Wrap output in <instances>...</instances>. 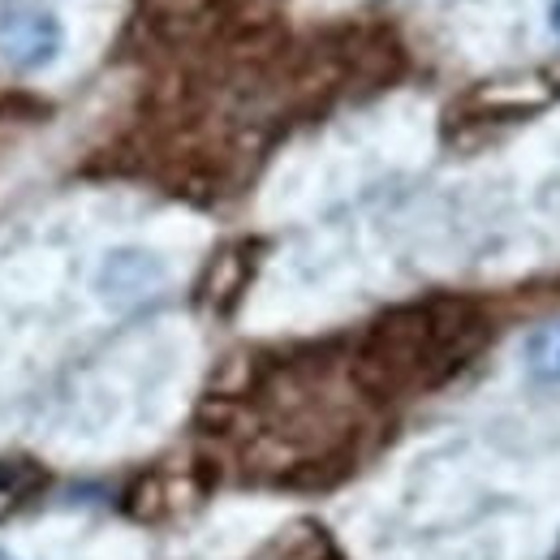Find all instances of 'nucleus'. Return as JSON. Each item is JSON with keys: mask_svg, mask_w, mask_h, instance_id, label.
Masks as SVG:
<instances>
[{"mask_svg": "<svg viewBox=\"0 0 560 560\" xmlns=\"http://www.w3.org/2000/svg\"><path fill=\"white\" fill-rule=\"evenodd\" d=\"M548 26H552V35L560 39V0H552V4H548Z\"/></svg>", "mask_w": 560, "mask_h": 560, "instance_id": "obj_6", "label": "nucleus"}, {"mask_svg": "<svg viewBox=\"0 0 560 560\" xmlns=\"http://www.w3.org/2000/svg\"><path fill=\"white\" fill-rule=\"evenodd\" d=\"M488 319L475 306L457 302H435L406 311L380 328V341L388 353H366L380 371L397 375L401 384H440L457 366L470 362V353L483 346Z\"/></svg>", "mask_w": 560, "mask_h": 560, "instance_id": "obj_1", "label": "nucleus"}, {"mask_svg": "<svg viewBox=\"0 0 560 560\" xmlns=\"http://www.w3.org/2000/svg\"><path fill=\"white\" fill-rule=\"evenodd\" d=\"M18 495H22V483H18V475L13 470H0V517L18 504Z\"/></svg>", "mask_w": 560, "mask_h": 560, "instance_id": "obj_5", "label": "nucleus"}, {"mask_svg": "<svg viewBox=\"0 0 560 560\" xmlns=\"http://www.w3.org/2000/svg\"><path fill=\"white\" fill-rule=\"evenodd\" d=\"M66 52V22L57 9L22 4L0 13V66L13 73L52 70Z\"/></svg>", "mask_w": 560, "mask_h": 560, "instance_id": "obj_2", "label": "nucleus"}, {"mask_svg": "<svg viewBox=\"0 0 560 560\" xmlns=\"http://www.w3.org/2000/svg\"><path fill=\"white\" fill-rule=\"evenodd\" d=\"M164 277H168L164 259L151 255L147 246H117L95 268V293L108 306H135L142 298H151L164 284Z\"/></svg>", "mask_w": 560, "mask_h": 560, "instance_id": "obj_3", "label": "nucleus"}, {"mask_svg": "<svg viewBox=\"0 0 560 560\" xmlns=\"http://www.w3.org/2000/svg\"><path fill=\"white\" fill-rule=\"evenodd\" d=\"M0 560H13V557H9V552H4V548H0Z\"/></svg>", "mask_w": 560, "mask_h": 560, "instance_id": "obj_7", "label": "nucleus"}, {"mask_svg": "<svg viewBox=\"0 0 560 560\" xmlns=\"http://www.w3.org/2000/svg\"><path fill=\"white\" fill-rule=\"evenodd\" d=\"M522 366L535 388H560V319L535 324L522 341Z\"/></svg>", "mask_w": 560, "mask_h": 560, "instance_id": "obj_4", "label": "nucleus"}]
</instances>
